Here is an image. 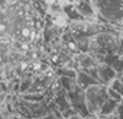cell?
I'll return each mask as SVG.
<instances>
[{
    "label": "cell",
    "mask_w": 123,
    "mask_h": 119,
    "mask_svg": "<svg viewBox=\"0 0 123 119\" xmlns=\"http://www.w3.org/2000/svg\"><path fill=\"white\" fill-rule=\"evenodd\" d=\"M94 79L100 83V84H104V86H109L113 80L117 79V71L113 68V66L110 64H98L96 67V76Z\"/></svg>",
    "instance_id": "obj_3"
},
{
    "label": "cell",
    "mask_w": 123,
    "mask_h": 119,
    "mask_svg": "<svg viewBox=\"0 0 123 119\" xmlns=\"http://www.w3.org/2000/svg\"><path fill=\"white\" fill-rule=\"evenodd\" d=\"M122 80H123V79H122Z\"/></svg>",
    "instance_id": "obj_14"
},
{
    "label": "cell",
    "mask_w": 123,
    "mask_h": 119,
    "mask_svg": "<svg viewBox=\"0 0 123 119\" xmlns=\"http://www.w3.org/2000/svg\"><path fill=\"white\" fill-rule=\"evenodd\" d=\"M110 118H111V116H110ZM114 118H116V119H123V103L119 105V107H117V110H116V113H114Z\"/></svg>",
    "instance_id": "obj_9"
},
{
    "label": "cell",
    "mask_w": 123,
    "mask_h": 119,
    "mask_svg": "<svg viewBox=\"0 0 123 119\" xmlns=\"http://www.w3.org/2000/svg\"><path fill=\"white\" fill-rule=\"evenodd\" d=\"M75 81H77V86H78V87H81L83 90H86V89H88L90 86H93V84H97V83H98V81L91 76V74H88V73H86V71L78 73V74H77Z\"/></svg>",
    "instance_id": "obj_6"
},
{
    "label": "cell",
    "mask_w": 123,
    "mask_h": 119,
    "mask_svg": "<svg viewBox=\"0 0 123 119\" xmlns=\"http://www.w3.org/2000/svg\"><path fill=\"white\" fill-rule=\"evenodd\" d=\"M42 119H58V118H55L54 115H49V116H46V118H42Z\"/></svg>",
    "instance_id": "obj_12"
},
{
    "label": "cell",
    "mask_w": 123,
    "mask_h": 119,
    "mask_svg": "<svg viewBox=\"0 0 123 119\" xmlns=\"http://www.w3.org/2000/svg\"><path fill=\"white\" fill-rule=\"evenodd\" d=\"M75 9L78 10V13L81 15V18L91 19V18L96 16L94 7H93V5H91V0H80V2L75 5Z\"/></svg>",
    "instance_id": "obj_4"
},
{
    "label": "cell",
    "mask_w": 123,
    "mask_h": 119,
    "mask_svg": "<svg viewBox=\"0 0 123 119\" xmlns=\"http://www.w3.org/2000/svg\"><path fill=\"white\" fill-rule=\"evenodd\" d=\"M107 87H110L111 90H114L117 94H120L122 97H123V80L122 79H116V80H113ZM123 102V100H122Z\"/></svg>",
    "instance_id": "obj_7"
},
{
    "label": "cell",
    "mask_w": 123,
    "mask_h": 119,
    "mask_svg": "<svg viewBox=\"0 0 123 119\" xmlns=\"http://www.w3.org/2000/svg\"><path fill=\"white\" fill-rule=\"evenodd\" d=\"M96 15L109 23L123 22V0H91Z\"/></svg>",
    "instance_id": "obj_1"
},
{
    "label": "cell",
    "mask_w": 123,
    "mask_h": 119,
    "mask_svg": "<svg viewBox=\"0 0 123 119\" xmlns=\"http://www.w3.org/2000/svg\"><path fill=\"white\" fill-rule=\"evenodd\" d=\"M97 119H111V118H97Z\"/></svg>",
    "instance_id": "obj_13"
},
{
    "label": "cell",
    "mask_w": 123,
    "mask_h": 119,
    "mask_svg": "<svg viewBox=\"0 0 123 119\" xmlns=\"http://www.w3.org/2000/svg\"><path fill=\"white\" fill-rule=\"evenodd\" d=\"M119 105H120L119 102H116V100H113V99L107 97V99H106V102H104V105L101 106L100 113H98V116H97V118H110V116H113V115L116 113V110H117Z\"/></svg>",
    "instance_id": "obj_5"
},
{
    "label": "cell",
    "mask_w": 123,
    "mask_h": 119,
    "mask_svg": "<svg viewBox=\"0 0 123 119\" xmlns=\"http://www.w3.org/2000/svg\"><path fill=\"white\" fill-rule=\"evenodd\" d=\"M84 106L87 109V113L91 116H98L101 106L104 105L106 99L109 97L107 94V86L104 84H93L88 89L84 90Z\"/></svg>",
    "instance_id": "obj_2"
},
{
    "label": "cell",
    "mask_w": 123,
    "mask_h": 119,
    "mask_svg": "<svg viewBox=\"0 0 123 119\" xmlns=\"http://www.w3.org/2000/svg\"><path fill=\"white\" fill-rule=\"evenodd\" d=\"M65 12H67V15H68L71 19H74V20H81V19H83L81 15L78 13V10L75 9V6H65Z\"/></svg>",
    "instance_id": "obj_8"
},
{
    "label": "cell",
    "mask_w": 123,
    "mask_h": 119,
    "mask_svg": "<svg viewBox=\"0 0 123 119\" xmlns=\"http://www.w3.org/2000/svg\"><path fill=\"white\" fill-rule=\"evenodd\" d=\"M117 51H119V54L123 57V32H122V35H120V38H119V41H117Z\"/></svg>",
    "instance_id": "obj_10"
},
{
    "label": "cell",
    "mask_w": 123,
    "mask_h": 119,
    "mask_svg": "<svg viewBox=\"0 0 123 119\" xmlns=\"http://www.w3.org/2000/svg\"><path fill=\"white\" fill-rule=\"evenodd\" d=\"M65 119H84V118L80 116V115H71V116H68V118H65Z\"/></svg>",
    "instance_id": "obj_11"
}]
</instances>
